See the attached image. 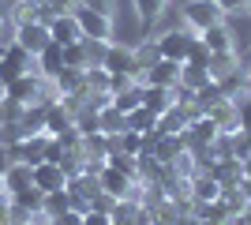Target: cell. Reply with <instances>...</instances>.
Instances as JSON below:
<instances>
[{"instance_id": "cell-4", "label": "cell", "mask_w": 251, "mask_h": 225, "mask_svg": "<svg viewBox=\"0 0 251 225\" xmlns=\"http://www.w3.org/2000/svg\"><path fill=\"white\" fill-rule=\"evenodd\" d=\"M75 23L83 38H98V42H113V15H101V11H90V8H72Z\"/></svg>"}, {"instance_id": "cell-10", "label": "cell", "mask_w": 251, "mask_h": 225, "mask_svg": "<svg viewBox=\"0 0 251 225\" xmlns=\"http://www.w3.org/2000/svg\"><path fill=\"white\" fill-rule=\"evenodd\" d=\"M49 34H52V42H60V45H75V42H83V30H79V23H75L72 11H64V15H52V19H49Z\"/></svg>"}, {"instance_id": "cell-17", "label": "cell", "mask_w": 251, "mask_h": 225, "mask_svg": "<svg viewBox=\"0 0 251 225\" xmlns=\"http://www.w3.org/2000/svg\"><path fill=\"white\" fill-rule=\"evenodd\" d=\"M191 195H195V203H214V199H221V184L210 176L206 169L195 176V188H191Z\"/></svg>"}, {"instance_id": "cell-12", "label": "cell", "mask_w": 251, "mask_h": 225, "mask_svg": "<svg viewBox=\"0 0 251 225\" xmlns=\"http://www.w3.org/2000/svg\"><path fill=\"white\" fill-rule=\"evenodd\" d=\"M38 72H42L49 83L64 72V45H60V42H49L42 53H38Z\"/></svg>"}, {"instance_id": "cell-19", "label": "cell", "mask_w": 251, "mask_h": 225, "mask_svg": "<svg viewBox=\"0 0 251 225\" xmlns=\"http://www.w3.org/2000/svg\"><path fill=\"white\" fill-rule=\"evenodd\" d=\"M232 68H240V60H236V53H210V79H225V75L232 72Z\"/></svg>"}, {"instance_id": "cell-33", "label": "cell", "mask_w": 251, "mask_h": 225, "mask_svg": "<svg viewBox=\"0 0 251 225\" xmlns=\"http://www.w3.org/2000/svg\"><path fill=\"white\" fill-rule=\"evenodd\" d=\"M214 4H218L225 15H229V11H248V0H214Z\"/></svg>"}, {"instance_id": "cell-6", "label": "cell", "mask_w": 251, "mask_h": 225, "mask_svg": "<svg viewBox=\"0 0 251 225\" xmlns=\"http://www.w3.org/2000/svg\"><path fill=\"white\" fill-rule=\"evenodd\" d=\"M15 42L23 45V49H26V53H42L45 45L52 42V34H49V23H19V26H15Z\"/></svg>"}, {"instance_id": "cell-15", "label": "cell", "mask_w": 251, "mask_h": 225, "mask_svg": "<svg viewBox=\"0 0 251 225\" xmlns=\"http://www.w3.org/2000/svg\"><path fill=\"white\" fill-rule=\"evenodd\" d=\"M143 79H147L150 86H169V90H173V86L180 83V64L176 60H157L154 68H147Z\"/></svg>"}, {"instance_id": "cell-38", "label": "cell", "mask_w": 251, "mask_h": 225, "mask_svg": "<svg viewBox=\"0 0 251 225\" xmlns=\"http://www.w3.org/2000/svg\"><path fill=\"white\" fill-rule=\"evenodd\" d=\"M225 225H248V222H244L240 214H232V218H229V222H225Z\"/></svg>"}, {"instance_id": "cell-7", "label": "cell", "mask_w": 251, "mask_h": 225, "mask_svg": "<svg viewBox=\"0 0 251 225\" xmlns=\"http://www.w3.org/2000/svg\"><path fill=\"white\" fill-rule=\"evenodd\" d=\"M98 184H101V192H105V195H113V199H127V195H131V188H135L139 180H131L127 173L113 169V165L105 161L101 169H98Z\"/></svg>"}, {"instance_id": "cell-5", "label": "cell", "mask_w": 251, "mask_h": 225, "mask_svg": "<svg viewBox=\"0 0 251 225\" xmlns=\"http://www.w3.org/2000/svg\"><path fill=\"white\" fill-rule=\"evenodd\" d=\"M101 68H105L109 75H135V79H139L135 49H127V45H116V42H109V49H105V56H101Z\"/></svg>"}, {"instance_id": "cell-35", "label": "cell", "mask_w": 251, "mask_h": 225, "mask_svg": "<svg viewBox=\"0 0 251 225\" xmlns=\"http://www.w3.org/2000/svg\"><path fill=\"white\" fill-rule=\"evenodd\" d=\"M0 225H11V206H8V195L0 199Z\"/></svg>"}, {"instance_id": "cell-24", "label": "cell", "mask_w": 251, "mask_h": 225, "mask_svg": "<svg viewBox=\"0 0 251 225\" xmlns=\"http://www.w3.org/2000/svg\"><path fill=\"white\" fill-rule=\"evenodd\" d=\"M202 83H210L206 68H195V64H180V83H176V86H188V90H199Z\"/></svg>"}, {"instance_id": "cell-37", "label": "cell", "mask_w": 251, "mask_h": 225, "mask_svg": "<svg viewBox=\"0 0 251 225\" xmlns=\"http://www.w3.org/2000/svg\"><path fill=\"white\" fill-rule=\"evenodd\" d=\"M23 225H49V218L42 214V218H30V222H23Z\"/></svg>"}, {"instance_id": "cell-23", "label": "cell", "mask_w": 251, "mask_h": 225, "mask_svg": "<svg viewBox=\"0 0 251 225\" xmlns=\"http://www.w3.org/2000/svg\"><path fill=\"white\" fill-rule=\"evenodd\" d=\"M64 68H72V72H83V68H90V56H86V45H83V42L64 45Z\"/></svg>"}, {"instance_id": "cell-14", "label": "cell", "mask_w": 251, "mask_h": 225, "mask_svg": "<svg viewBox=\"0 0 251 225\" xmlns=\"http://www.w3.org/2000/svg\"><path fill=\"white\" fill-rule=\"evenodd\" d=\"M98 131H101V135H109V139H113V135H124V131H127V117L113 105V101L98 109Z\"/></svg>"}, {"instance_id": "cell-2", "label": "cell", "mask_w": 251, "mask_h": 225, "mask_svg": "<svg viewBox=\"0 0 251 225\" xmlns=\"http://www.w3.org/2000/svg\"><path fill=\"white\" fill-rule=\"evenodd\" d=\"M180 11H184V26H188L191 34H202V30H210V26L225 23V11H221L214 0H188Z\"/></svg>"}, {"instance_id": "cell-13", "label": "cell", "mask_w": 251, "mask_h": 225, "mask_svg": "<svg viewBox=\"0 0 251 225\" xmlns=\"http://www.w3.org/2000/svg\"><path fill=\"white\" fill-rule=\"evenodd\" d=\"M4 188H8V195L34 188V165H26V161H11L8 173H4Z\"/></svg>"}, {"instance_id": "cell-22", "label": "cell", "mask_w": 251, "mask_h": 225, "mask_svg": "<svg viewBox=\"0 0 251 225\" xmlns=\"http://www.w3.org/2000/svg\"><path fill=\"white\" fill-rule=\"evenodd\" d=\"M42 19V4L38 0H19L15 8H11V23L19 26V23H38Z\"/></svg>"}, {"instance_id": "cell-28", "label": "cell", "mask_w": 251, "mask_h": 225, "mask_svg": "<svg viewBox=\"0 0 251 225\" xmlns=\"http://www.w3.org/2000/svg\"><path fill=\"white\" fill-rule=\"evenodd\" d=\"M131 86H139L135 75H109V98L124 94V90H131Z\"/></svg>"}, {"instance_id": "cell-30", "label": "cell", "mask_w": 251, "mask_h": 225, "mask_svg": "<svg viewBox=\"0 0 251 225\" xmlns=\"http://www.w3.org/2000/svg\"><path fill=\"white\" fill-rule=\"evenodd\" d=\"M49 225H83V210H60V214H52L49 218Z\"/></svg>"}, {"instance_id": "cell-9", "label": "cell", "mask_w": 251, "mask_h": 225, "mask_svg": "<svg viewBox=\"0 0 251 225\" xmlns=\"http://www.w3.org/2000/svg\"><path fill=\"white\" fill-rule=\"evenodd\" d=\"M75 128V113L68 105H64V101H49V105H45V135H49V139H56V135H64V131H72Z\"/></svg>"}, {"instance_id": "cell-3", "label": "cell", "mask_w": 251, "mask_h": 225, "mask_svg": "<svg viewBox=\"0 0 251 225\" xmlns=\"http://www.w3.org/2000/svg\"><path fill=\"white\" fill-rule=\"evenodd\" d=\"M195 42H199V34H191L188 26H184V30H169V34L157 38V56H161V60H176V64H184Z\"/></svg>"}, {"instance_id": "cell-31", "label": "cell", "mask_w": 251, "mask_h": 225, "mask_svg": "<svg viewBox=\"0 0 251 225\" xmlns=\"http://www.w3.org/2000/svg\"><path fill=\"white\" fill-rule=\"evenodd\" d=\"M75 8H90V11H101V15H113L116 0H75Z\"/></svg>"}, {"instance_id": "cell-11", "label": "cell", "mask_w": 251, "mask_h": 225, "mask_svg": "<svg viewBox=\"0 0 251 225\" xmlns=\"http://www.w3.org/2000/svg\"><path fill=\"white\" fill-rule=\"evenodd\" d=\"M143 105L150 109V113H169V109L176 105V90H169V86H150V83H143Z\"/></svg>"}, {"instance_id": "cell-25", "label": "cell", "mask_w": 251, "mask_h": 225, "mask_svg": "<svg viewBox=\"0 0 251 225\" xmlns=\"http://www.w3.org/2000/svg\"><path fill=\"white\" fill-rule=\"evenodd\" d=\"M157 60H161V56H157V42H143L135 49V64H139V79H143V75H147V68H154Z\"/></svg>"}, {"instance_id": "cell-32", "label": "cell", "mask_w": 251, "mask_h": 225, "mask_svg": "<svg viewBox=\"0 0 251 225\" xmlns=\"http://www.w3.org/2000/svg\"><path fill=\"white\" fill-rule=\"evenodd\" d=\"M83 225H113V218L105 214V210H86V214H83Z\"/></svg>"}, {"instance_id": "cell-27", "label": "cell", "mask_w": 251, "mask_h": 225, "mask_svg": "<svg viewBox=\"0 0 251 225\" xmlns=\"http://www.w3.org/2000/svg\"><path fill=\"white\" fill-rule=\"evenodd\" d=\"M42 4V23H49L52 15H64V11L75 8V0H38Z\"/></svg>"}, {"instance_id": "cell-16", "label": "cell", "mask_w": 251, "mask_h": 225, "mask_svg": "<svg viewBox=\"0 0 251 225\" xmlns=\"http://www.w3.org/2000/svg\"><path fill=\"white\" fill-rule=\"evenodd\" d=\"M202 45H206L210 53H236V42H232V30L225 26V23H218V26H210V30L199 34Z\"/></svg>"}, {"instance_id": "cell-8", "label": "cell", "mask_w": 251, "mask_h": 225, "mask_svg": "<svg viewBox=\"0 0 251 225\" xmlns=\"http://www.w3.org/2000/svg\"><path fill=\"white\" fill-rule=\"evenodd\" d=\"M34 188H38L42 195L68 188V169L56 165V161H38V165H34Z\"/></svg>"}, {"instance_id": "cell-39", "label": "cell", "mask_w": 251, "mask_h": 225, "mask_svg": "<svg viewBox=\"0 0 251 225\" xmlns=\"http://www.w3.org/2000/svg\"><path fill=\"white\" fill-rule=\"evenodd\" d=\"M240 218H244V222L251 225V203H248V206H244V210H240Z\"/></svg>"}, {"instance_id": "cell-29", "label": "cell", "mask_w": 251, "mask_h": 225, "mask_svg": "<svg viewBox=\"0 0 251 225\" xmlns=\"http://www.w3.org/2000/svg\"><path fill=\"white\" fill-rule=\"evenodd\" d=\"M236 124H240L244 135H251V94L236 101Z\"/></svg>"}, {"instance_id": "cell-18", "label": "cell", "mask_w": 251, "mask_h": 225, "mask_svg": "<svg viewBox=\"0 0 251 225\" xmlns=\"http://www.w3.org/2000/svg\"><path fill=\"white\" fill-rule=\"evenodd\" d=\"M127 128L131 131H143V135H154L157 131V113H150L147 105H139L127 113Z\"/></svg>"}, {"instance_id": "cell-1", "label": "cell", "mask_w": 251, "mask_h": 225, "mask_svg": "<svg viewBox=\"0 0 251 225\" xmlns=\"http://www.w3.org/2000/svg\"><path fill=\"white\" fill-rule=\"evenodd\" d=\"M52 98H56V86H52L42 72H23L4 86V101H8V105H19V109L49 105Z\"/></svg>"}, {"instance_id": "cell-34", "label": "cell", "mask_w": 251, "mask_h": 225, "mask_svg": "<svg viewBox=\"0 0 251 225\" xmlns=\"http://www.w3.org/2000/svg\"><path fill=\"white\" fill-rule=\"evenodd\" d=\"M8 165H11V147H8V143H0V176L8 173Z\"/></svg>"}, {"instance_id": "cell-20", "label": "cell", "mask_w": 251, "mask_h": 225, "mask_svg": "<svg viewBox=\"0 0 251 225\" xmlns=\"http://www.w3.org/2000/svg\"><path fill=\"white\" fill-rule=\"evenodd\" d=\"M42 210H45V218L60 214V210H72V192H68V188H60V192H45Z\"/></svg>"}, {"instance_id": "cell-26", "label": "cell", "mask_w": 251, "mask_h": 225, "mask_svg": "<svg viewBox=\"0 0 251 225\" xmlns=\"http://www.w3.org/2000/svg\"><path fill=\"white\" fill-rule=\"evenodd\" d=\"M113 105H116V109H120V113L127 117L131 109H139V105H143V86H131V90H124V94H116V98H113Z\"/></svg>"}, {"instance_id": "cell-40", "label": "cell", "mask_w": 251, "mask_h": 225, "mask_svg": "<svg viewBox=\"0 0 251 225\" xmlns=\"http://www.w3.org/2000/svg\"><path fill=\"white\" fill-rule=\"evenodd\" d=\"M248 11H251V0H248Z\"/></svg>"}, {"instance_id": "cell-36", "label": "cell", "mask_w": 251, "mask_h": 225, "mask_svg": "<svg viewBox=\"0 0 251 225\" xmlns=\"http://www.w3.org/2000/svg\"><path fill=\"white\" fill-rule=\"evenodd\" d=\"M4 117H8V101H4V94H0V124H4Z\"/></svg>"}, {"instance_id": "cell-21", "label": "cell", "mask_w": 251, "mask_h": 225, "mask_svg": "<svg viewBox=\"0 0 251 225\" xmlns=\"http://www.w3.org/2000/svg\"><path fill=\"white\" fill-rule=\"evenodd\" d=\"M165 4H169V0H135V19H139V26H150V23L165 11Z\"/></svg>"}]
</instances>
